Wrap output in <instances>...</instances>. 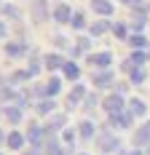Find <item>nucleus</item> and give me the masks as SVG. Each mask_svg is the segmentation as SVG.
<instances>
[{
    "label": "nucleus",
    "mask_w": 150,
    "mask_h": 155,
    "mask_svg": "<svg viewBox=\"0 0 150 155\" xmlns=\"http://www.w3.org/2000/svg\"><path fill=\"white\" fill-rule=\"evenodd\" d=\"M97 144H99V150H102V153H115V150H118V139H115L113 134H102Z\"/></svg>",
    "instance_id": "obj_1"
},
{
    "label": "nucleus",
    "mask_w": 150,
    "mask_h": 155,
    "mask_svg": "<svg viewBox=\"0 0 150 155\" xmlns=\"http://www.w3.org/2000/svg\"><path fill=\"white\" fill-rule=\"evenodd\" d=\"M105 110H107V115H115V112H123V99H121L118 94L107 96V99H105Z\"/></svg>",
    "instance_id": "obj_2"
},
{
    "label": "nucleus",
    "mask_w": 150,
    "mask_h": 155,
    "mask_svg": "<svg viewBox=\"0 0 150 155\" xmlns=\"http://www.w3.org/2000/svg\"><path fill=\"white\" fill-rule=\"evenodd\" d=\"M110 126H115V128H129V126H131V112H115V115H110Z\"/></svg>",
    "instance_id": "obj_3"
},
{
    "label": "nucleus",
    "mask_w": 150,
    "mask_h": 155,
    "mask_svg": "<svg viewBox=\"0 0 150 155\" xmlns=\"http://www.w3.org/2000/svg\"><path fill=\"white\" fill-rule=\"evenodd\" d=\"M70 14H73V11H70V5L59 3V5H56V11H54V19L64 24V21H73V16H70Z\"/></svg>",
    "instance_id": "obj_4"
},
{
    "label": "nucleus",
    "mask_w": 150,
    "mask_h": 155,
    "mask_svg": "<svg viewBox=\"0 0 150 155\" xmlns=\"http://www.w3.org/2000/svg\"><path fill=\"white\" fill-rule=\"evenodd\" d=\"M91 8H94L97 14H102V16H110V14H113V3H110V0H94Z\"/></svg>",
    "instance_id": "obj_5"
},
{
    "label": "nucleus",
    "mask_w": 150,
    "mask_h": 155,
    "mask_svg": "<svg viewBox=\"0 0 150 155\" xmlns=\"http://www.w3.org/2000/svg\"><path fill=\"white\" fill-rule=\"evenodd\" d=\"M24 137H22V134H19V131H14V134H8V139H5V144H8V147H11V150H22V147H24Z\"/></svg>",
    "instance_id": "obj_6"
},
{
    "label": "nucleus",
    "mask_w": 150,
    "mask_h": 155,
    "mask_svg": "<svg viewBox=\"0 0 150 155\" xmlns=\"http://www.w3.org/2000/svg\"><path fill=\"white\" fill-rule=\"evenodd\" d=\"M110 83H113V72H110V70L94 75V86H97V88H105V86H110Z\"/></svg>",
    "instance_id": "obj_7"
},
{
    "label": "nucleus",
    "mask_w": 150,
    "mask_h": 155,
    "mask_svg": "<svg viewBox=\"0 0 150 155\" xmlns=\"http://www.w3.org/2000/svg\"><path fill=\"white\" fill-rule=\"evenodd\" d=\"M134 142H137V144H150V123H145L139 131H137Z\"/></svg>",
    "instance_id": "obj_8"
},
{
    "label": "nucleus",
    "mask_w": 150,
    "mask_h": 155,
    "mask_svg": "<svg viewBox=\"0 0 150 155\" xmlns=\"http://www.w3.org/2000/svg\"><path fill=\"white\" fill-rule=\"evenodd\" d=\"M43 134H46V131L40 128V126H32V128H30V142L35 144V147H40V144H43V142H40V139H43Z\"/></svg>",
    "instance_id": "obj_9"
},
{
    "label": "nucleus",
    "mask_w": 150,
    "mask_h": 155,
    "mask_svg": "<svg viewBox=\"0 0 150 155\" xmlns=\"http://www.w3.org/2000/svg\"><path fill=\"white\" fill-rule=\"evenodd\" d=\"M91 62H94V64H99V67H110L113 56H110V51H105V54H97V56H91Z\"/></svg>",
    "instance_id": "obj_10"
},
{
    "label": "nucleus",
    "mask_w": 150,
    "mask_h": 155,
    "mask_svg": "<svg viewBox=\"0 0 150 155\" xmlns=\"http://www.w3.org/2000/svg\"><path fill=\"white\" fill-rule=\"evenodd\" d=\"M129 112H131V115H145V102H139V99H129Z\"/></svg>",
    "instance_id": "obj_11"
},
{
    "label": "nucleus",
    "mask_w": 150,
    "mask_h": 155,
    "mask_svg": "<svg viewBox=\"0 0 150 155\" xmlns=\"http://www.w3.org/2000/svg\"><path fill=\"white\" fill-rule=\"evenodd\" d=\"M78 134H80L83 139H91V137H94V123H91V120H83L80 128H78Z\"/></svg>",
    "instance_id": "obj_12"
},
{
    "label": "nucleus",
    "mask_w": 150,
    "mask_h": 155,
    "mask_svg": "<svg viewBox=\"0 0 150 155\" xmlns=\"http://www.w3.org/2000/svg\"><path fill=\"white\" fill-rule=\"evenodd\" d=\"M46 67H48V70H56V67H64V59H62L59 54H51V56L46 59Z\"/></svg>",
    "instance_id": "obj_13"
},
{
    "label": "nucleus",
    "mask_w": 150,
    "mask_h": 155,
    "mask_svg": "<svg viewBox=\"0 0 150 155\" xmlns=\"http://www.w3.org/2000/svg\"><path fill=\"white\" fill-rule=\"evenodd\" d=\"M62 70H64V75L70 78V80H75V78L80 75V70H78V64H73V62H64V67H62Z\"/></svg>",
    "instance_id": "obj_14"
},
{
    "label": "nucleus",
    "mask_w": 150,
    "mask_h": 155,
    "mask_svg": "<svg viewBox=\"0 0 150 155\" xmlns=\"http://www.w3.org/2000/svg\"><path fill=\"white\" fill-rule=\"evenodd\" d=\"M62 88V83H59V78H54V80H48V86H46V96H56Z\"/></svg>",
    "instance_id": "obj_15"
},
{
    "label": "nucleus",
    "mask_w": 150,
    "mask_h": 155,
    "mask_svg": "<svg viewBox=\"0 0 150 155\" xmlns=\"http://www.w3.org/2000/svg\"><path fill=\"white\" fill-rule=\"evenodd\" d=\"M83 96H86V88H83V86H75V88H73V94H70V104H78V102H80Z\"/></svg>",
    "instance_id": "obj_16"
},
{
    "label": "nucleus",
    "mask_w": 150,
    "mask_h": 155,
    "mask_svg": "<svg viewBox=\"0 0 150 155\" xmlns=\"http://www.w3.org/2000/svg\"><path fill=\"white\" fill-rule=\"evenodd\" d=\"M5 54H8V56H22V54H24V43H11V46H5Z\"/></svg>",
    "instance_id": "obj_17"
},
{
    "label": "nucleus",
    "mask_w": 150,
    "mask_h": 155,
    "mask_svg": "<svg viewBox=\"0 0 150 155\" xmlns=\"http://www.w3.org/2000/svg\"><path fill=\"white\" fill-rule=\"evenodd\" d=\"M5 118H8L11 123H19V120H22V110L19 107H8L5 110Z\"/></svg>",
    "instance_id": "obj_18"
},
{
    "label": "nucleus",
    "mask_w": 150,
    "mask_h": 155,
    "mask_svg": "<svg viewBox=\"0 0 150 155\" xmlns=\"http://www.w3.org/2000/svg\"><path fill=\"white\" fill-rule=\"evenodd\" d=\"M129 43H131V46H134L137 51H139V48L148 43V38H145V35H131V38H129Z\"/></svg>",
    "instance_id": "obj_19"
},
{
    "label": "nucleus",
    "mask_w": 150,
    "mask_h": 155,
    "mask_svg": "<svg viewBox=\"0 0 150 155\" xmlns=\"http://www.w3.org/2000/svg\"><path fill=\"white\" fill-rule=\"evenodd\" d=\"M129 75H131V80H134V83H142V80H145V70L131 67V70H129Z\"/></svg>",
    "instance_id": "obj_20"
},
{
    "label": "nucleus",
    "mask_w": 150,
    "mask_h": 155,
    "mask_svg": "<svg viewBox=\"0 0 150 155\" xmlns=\"http://www.w3.org/2000/svg\"><path fill=\"white\" fill-rule=\"evenodd\" d=\"M107 27H110L107 21H97V24L91 27V35H105V32H107Z\"/></svg>",
    "instance_id": "obj_21"
},
{
    "label": "nucleus",
    "mask_w": 150,
    "mask_h": 155,
    "mask_svg": "<svg viewBox=\"0 0 150 155\" xmlns=\"http://www.w3.org/2000/svg\"><path fill=\"white\" fill-rule=\"evenodd\" d=\"M51 110H54V102H51V99H46V102L38 104V112H40V115H48Z\"/></svg>",
    "instance_id": "obj_22"
},
{
    "label": "nucleus",
    "mask_w": 150,
    "mask_h": 155,
    "mask_svg": "<svg viewBox=\"0 0 150 155\" xmlns=\"http://www.w3.org/2000/svg\"><path fill=\"white\" fill-rule=\"evenodd\" d=\"M40 19H46V5H35V21H40Z\"/></svg>",
    "instance_id": "obj_23"
},
{
    "label": "nucleus",
    "mask_w": 150,
    "mask_h": 155,
    "mask_svg": "<svg viewBox=\"0 0 150 155\" xmlns=\"http://www.w3.org/2000/svg\"><path fill=\"white\" fill-rule=\"evenodd\" d=\"M83 24H86V19H83V14H75V16H73V27H78V30H80Z\"/></svg>",
    "instance_id": "obj_24"
},
{
    "label": "nucleus",
    "mask_w": 150,
    "mask_h": 155,
    "mask_svg": "<svg viewBox=\"0 0 150 155\" xmlns=\"http://www.w3.org/2000/svg\"><path fill=\"white\" fill-rule=\"evenodd\" d=\"M3 14H5V16H11V19H16V16H19V11H16L14 5H3Z\"/></svg>",
    "instance_id": "obj_25"
},
{
    "label": "nucleus",
    "mask_w": 150,
    "mask_h": 155,
    "mask_svg": "<svg viewBox=\"0 0 150 155\" xmlns=\"http://www.w3.org/2000/svg\"><path fill=\"white\" fill-rule=\"evenodd\" d=\"M142 21H145V14L137 8V11H134V27H142Z\"/></svg>",
    "instance_id": "obj_26"
},
{
    "label": "nucleus",
    "mask_w": 150,
    "mask_h": 155,
    "mask_svg": "<svg viewBox=\"0 0 150 155\" xmlns=\"http://www.w3.org/2000/svg\"><path fill=\"white\" fill-rule=\"evenodd\" d=\"M113 32H115L118 38H126V24H115V27H113Z\"/></svg>",
    "instance_id": "obj_27"
},
{
    "label": "nucleus",
    "mask_w": 150,
    "mask_h": 155,
    "mask_svg": "<svg viewBox=\"0 0 150 155\" xmlns=\"http://www.w3.org/2000/svg\"><path fill=\"white\" fill-rule=\"evenodd\" d=\"M0 96L8 99V96H11V88H8V86H0Z\"/></svg>",
    "instance_id": "obj_28"
},
{
    "label": "nucleus",
    "mask_w": 150,
    "mask_h": 155,
    "mask_svg": "<svg viewBox=\"0 0 150 155\" xmlns=\"http://www.w3.org/2000/svg\"><path fill=\"white\" fill-rule=\"evenodd\" d=\"M62 139L67 142V144H73V139H75V134H73V131H64V137H62Z\"/></svg>",
    "instance_id": "obj_29"
},
{
    "label": "nucleus",
    "mask_w": 150,
    "mask_h": 155,
    "mask_svg": "<svg viewBox=\"0 0 150 155\" xmlns=\"http://www.w3.org/2000/svg\"><path fill=\"white\" fill-rule=\"evenodd\" d=\"M38 67H40V64H38V59H32V64H30V72H32V75L38 72Z\"/></svg>",
    "instance_id": "obj_30"
},
{
    "label": "nucleus",
    "mask_w": 150,
    "mask_h": 155,
    "mask_svg": "<svg viewBox=\"0 0 150 155\" xmlns=\"http://www.w3.org/2000/svg\"><path fill=\"white\" fill-rule=\"evenodd\" d=\"M126 155H148V153H142V150H131V153H126Z\"/></svg>",
    "instance_id": "obj_31"
},
{
    "label": "nucleus",
    "mask_w": 150,
    "mask_h": 155,
    "mask_svg": "<svg viewBox=\"0 0 150 155\" xmlns=\"http://www.w3.org/2000/svg\"><path fill=\"white\" fill-rule=\"evenodd\" d=\"M22 155H38V153H35V150H27V153H22Z\"/></svg>",
    "instance_id": "obj_32"
},
{
    "label": "nucleus",
    "mask_w": 150,
    "mask_h": 155,
    "mask_svg": "<svg viewBox=\"0 0 150 155\" xmlns=\"http://www.w3.org/2000/svg\"><path fill=\"white\" fill-rule=\"evenodd\" d=\"M123 3H131V5H137V3H139V0H123Z\"/></svg>",
    "instance_id": "obj_33"
},
{
    "label": "nucleus",
    "mask_w": 150,
    "mask_h": 155,
    "mask_svg": "<svg viewBox=\"0 0 150 155\" xmlns=\"http://www.w3.org/2000/svg\"><path fill=\"white\" fill-rule=\"evenodd\" d=\"M3 35H5V27H3V24H0V38H3Z\"/></svg>",
    "instance_id": "obj_34"
},
{
    "label": "nucleus",
    "mask_w": 150,
    "mask_h": 155,
    "mask_svg": "<svg viewBox=\"0 0 150 155\" xmlns=\"http://www.w3.org/2000/svg\"><path fill=\"white\" fill-rule=\"evenodd\" d=\"M3 139H8V137H3V131H0V142H3Z\"/></svg>",
    "instance_id": "obj_35"
},
{
    "label": "nucleus",
    "mask_w": 150,
    "mask_h": 155,
    "mask_svg": "<svg viewBox=\"0 0 150 155\" xmlns=\"http://www.w3.org/2000/svg\"><path fill=\"white\" fill-rule=\"evenodd\" d=\"M148 155H150V144H148Z\"/></svg>",
    "instance_id": "obj_36"
},
{
    "label": "nucleus",
    "mask_w": 150,
    "mask_h": 155,
    "mask_svg": "<svg viewBox=\"0 0 150 155\" xmlns=\"http://www.w3.org/2000/svg\"><path fill=\"white\" fill-rule=\"evenodd\" d=\"M148 56H150V54H148Z\"/></svg>",
    "instance_id": "obj_37"
}]
</instances>
